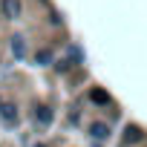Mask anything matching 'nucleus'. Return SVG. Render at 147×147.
Here are the masks:
<instances>
[{"mask_svg": "<svg viewBox=\"0 0 147 147\" xmlns=\"http://www.w3.org/2000/svg\"><path fill=\"white\" fill-rule=\"evenodd\" d=\"M0 118H3L9 127H15V124L20 121V115H18V107H15V104H6V107H0Z\"/></svg>", "mask_w": 147, "mask_h": 147, "instance_id": "obj_1", "label": "nucleus"}, {"mask_svg": "<svg viewBox=\"0 0 147 147\" xmlns=\"http://www.w3.org/2000/svg\"><path fill=\"white\" fill-rule=\"evenodd\" d=\"M6 18H20V0H3Z\"/></svg>", "mask_w": 147, "mask_h": 147, "instance_id": "obj_2", "label": "nucleus"}, {"mask_svg": "<svg viewBox=\"0 0 147 147\" xmlns=\"http://www.w3.org/2000/svg\"><path fill=\"white\" fill-rule=\"evenodd\" d=\"M138 141H141V130L130 124V127L124 130V144H138Z\"/></svg>", "mask_w": 147, "mask_h": 147, "instance_id": "obj_3", "label": "nucleus"}, {"mask_svg": "<svg viewBox=\"0 0 147 147\" xmlns=\"http://www.w3.org/2000/svg\"><path fill=\"white\" fill-rule=\"evenodd\" d=\"M35 118H38V124L46 127V124H52V110H49V107H38V110H35Z\"/></svg>", "mask_w": 147, "mask_h": 147, "instance_id": "obj_4", "label": "nucleus"}, {"mask_svg": "<svg viewBox=\"0 0 147 147\" xmlns=\"http://www.w3.org/2000/svg\"><path fill=\"white\" fill-rule=\"evenodd\" d=\"M90 133H92V138H98V141H104V138L110 136V127L98 121V124H92V127H90Z\"/></svg>", "mask_w": 147, "mask_h": 147, "instance_id": "obj_5", "label": "nucleus"}, {"mask_svg": "<svg viewBox=\"0 0 147 147\" xmlns=\"http://www.w3.org/2000/svg\"><path fill=\"white\" fill-rule=\"evenodd\" d=\"M12 52H15V58H23V55H26V49H23V38H12Z\"/></svg>", "mask_w": 147, "mask_h": 147, "instance_id": "obj_6", "label": "nucleus"}, {"mask_svg": "<svg viewBox=\"0 0 147 147\" xmlns=\"http://www.w3.org/2000/svg\"><path fill=\"white\" fill-rule=\"evenodd\" d=\"M92 101H95V104H101V107H104V104H110L107 90H92Z\"/></svg>", "mask_w": 147, "mask_h": 147, "instance_id": "obj_7", "label": "nucleus"}, {"mask_svg": "<svg viewBox=\"0 0 147 147\" xmlns=\"http://www.w3.org/2000/svg\"><path fill=\"white\" fill-rule=\"evenodd\" d=\"M49 61H52V55H49L46 49H40V52H38V63H49Z\"/></svg>", "mask_w": 147, "mask_h": 147, "instance_id": "obj_8", "label": "nucleus"}, {"mask_svg": "<svg viewBox=\"0 0 147 147\" xmlns=\"http://www.w3.org/2000/svg\"><path fill=\"white\" fill-rule=\"evenodd\" d=\"M35 147H46V144H35Z\"/></svg>", "mask_w": 147, "mask_h": 147, "instance_id": "obj_9", "label": "nucleus"}]
</instances>
